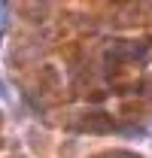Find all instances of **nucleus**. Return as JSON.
Segmentation results:
<instances>
[{"mask_svg": "<svg viewBox=\"0 0 152 158\" xmlns=\"http://www.w3.org/2000/svg\"><path fill=\"white\" fill-rule=\"evenodd\" d=\"M0 94H3V82H0Z\"/></svg>", "mask_w": 152, "mask_h": 158, "instance_id": "nucleus-1", "label": "nucleus"}]
</instances>
